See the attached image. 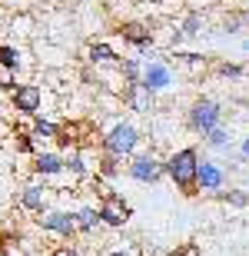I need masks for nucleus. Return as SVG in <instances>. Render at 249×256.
<instances>
[{"label": "nucleus", "instance_id": "nucleus-1", "mask_svg": "<svg viewBox=\"0 0 249 256\" xmlns=\"http://www.w3.org/2000/svg\"><path fill=\"white\" fill-rule=\"evenodd\" d=\"M196 166H200V150L183 146V150H173L163 160V176L183 196H196Z\"/></svg>", "mask_w": 249, "mask_h": 256}, {"label": "nucleus", "instance_id": "nucleus-2", "mask_svg": "<svg viewBox=\"0 0 249 256\" xmlns=\"http://www.w3.org/2000/svg\"><path fill=\"white\" fill-rule=\"evenodd\" d=\"M140 143H143V133L136 130L130 120H120V124H113L100 136V153H110L116 160H130L140 150Z\"/></svg>", "mask_w": 249, "mask_h": 256}, {"label": "nucleus", "instance_id": "nucleus-3", "mask_svg": "<svg viewBox=\"0 0 249 256\" xmlns=\"http://www.w3.org/2000/svg\"><path fill=\"white\" fill-rule=\"evenodd\" d=\"M223 104L216 100V96H196L190 104V110H186V126H190L196 136H206L210 130H216V126H223L226 120H223Z\"/></svg>", "mask_w": 249, "mask_h": 256}, {"label": "nucleus", "instance_id": "nucleus-4", "mask_svg": "<svg viewBox=\"0 0 249 256\" xmlns=\"http://www.w3.org/2000/svg\"><path fill=\"white\" fill-rule=\"evenodd\" d=\"M96 213H100V223H103V226L120 230V226H126V223H130V216H133V206L126 203L123 193L106 190V193H100V206H96Z\"/></svg>", "mask_w": 249, "mask_h": 256}, {"label": "nucleus", "instance_id": "nucleus-5", "mask_svg": "<svg viewBox=\"0 0 249 256\" xmlns=\"http://www.w3.org/2000/svg\"><path fill=\"white\" fill-rule=\"evenodd\" d=\"M37 226L43 230V233H53V236H60L63 243H73V240L80 236L77 233V223H73V213L70 210H43L37 220Z\"/></svg>", "mask_w": 249, "mask_h": 256}, {"label": "nucleus", "instance_id": "nucleus-6", "mask_svg": "<svg viewBox=\"0 0 249 256\" xmlns=\"http://www.w3.org/2000/svg\"><path fill=\"white\" fill-rule=\"evenodd\" d=\"M226 183H230L226 166L216 163V160H210V156H203L200 166H196V193H210V196H216V193L226 190Z\"/></svg>", "mask_w": 249, "mask_h": 256}, {"label": "nucleus", "instance_id": "nucleus-7", "mask_svg": "<svg viewBox=\"0 0 249 256\" xmlns=\"http://www.w3.org/2000/svg\"><path fill=\"white\" fill-rule=\"evenodd\" d=\"M140 84L156 96V94H166V90L176 86V74H173V66L166 60H146L143 74H140Z\"/></svg>", "mask_w": 249, "mask_h": 256}, {"label": "nucleus", "instance_id": "nucleus-8", "mask_svg": "<svg viewBox=\"0 0 249 256\" xmlns=\"http://www.w3.org/2000/svg\"><path fill=\"white\" fill-rule=\"evenodd\" d=\"M126 176L136 183H160L163 180V160L153 156V153H140L136 150L126 163Z\"/></svg>", "mask_w": 249, "mask_h": 256}, {"label": "nucleus", "instance_id": "nucleus-9", "mask_svg": "<svg viewBox=\"0 0 249 256\" xmlns=\"http://www.w3.org/2000/svg\"><path fill=\"white\" fill-rule=\"evenodd\" d=\"M10 106L17 110L20 116H33L40 114V106H43V90L37 84H17V90L10 94Z\"/></svg>", "mask_w": 249, "mask_h": 256}, {"label": "nucleus", "instance_id": "nucleus-10", "mask_svg": "<svg viewBox=\"0 0 249 256\" xmlns=\"http://www.w3.org/2000/svg\"><path fill=\"white\" fill-rule=\"evenodd\" d=\"M50 186L47 183H27V186H20L17 190V206L23 210V213H33V216H40L43 210H47V203H50Z\"/></svg>", "mask_w": 249, "mask_h": 256}, {"label": "nucleus", "instance_id": "nucleus-11", "mask_svg": "<svg viewBox=\"0 0 249 256\" xmlns=\"http://www.w3.org/2000/svg\"><path fill=\"white\" fill-rule=\"evenodd\" d=\"M116 37L123 40V44H130V47L136 50H150L153 47V27L150 24H143V20H123L120 27H116Z\"/></svg>", "mask_w": 249, "mask_h": 256}, {"label": "nucleus", "instance_id": "nucleus-12", "mask_svg": "<svg viewBox=\"0 0 249 256\" xmlns=\"http://www.w3.org/2000/svg\"><path fill=\"white\" fill-rule=\"evenodd\" d=\"M93 133V124L90 120H73V124H60V133H57V146L60 150H83V143L90 140Z\"/></svg>", "mask_w": 249, "mask_h": 256}, {"label": "nucleus", "instance_id": "nucleus-13", "mask_svg": "<svg viewBox=\"0 0 249 256\" xmlns=\"http://www.w3.org/2000/svg\"><path fill=\"white\" fill-rule=\"evenodd\" d=\"M123 104L133 110V114H153L156 96L146 90L143 84H123Z\"/></svg>", "mask_w": 249, "mask_h": 256}, {"label": "nucleus", "instance_id": "nucleus-14", "mask_svg": "<svg viewBox=\"0 0 249 256\" xmlns=\"http://www.w3.org/2000/svg\"><path fill=\"white\" fill-rule=\"evenodd\" d=\"M30 163H33V173H37L40 180L60 176V173H63V153H60V150H40Z\"/></svg>", "mask_w": 249, "mask_h": 256}, {"label": "nucleus", "instance_id": "nucleus-15", "mask_svg": "<svg viewBox=\"0 0 249 256\" xmlns=\"http://www.w3.org/2000/svg\"><path fill=\"white\" fill-rule=\"evenodd\" d=\"M86 60L93 66H116L120 64V54H116L110 44H103V40H93V44L86 47Z\"/></svg>", "mask_w": 249, "mask_h": 256}, {"label": "nucleus", "instance_id": "nucleus-16", "mask_svg": "<svg viewBox=\"0 0 249 256\" xmlns=\"http://www.w3.org/2000/svg\"><path fill=\"white\" fill-rule=\"evenodd\" d=\"M120 173H123V160H116L110 153H100V156H96V166H93L96 180H116Z\"/></svg>", "mask_w": 249, "mask_h": 256}, {"label": "nucleus", "instance_id": "nucleus-17", "mask_svg": "<svg viewBox=\"0 0 249 256\" xmlns=\"http://www.w3.org/2000/svg\"><path fill=\"white\" fill-rule=\"evenodd\" d=\"M73 223H77V233H83V236H90V233H96V230L103 226V223H100V213H96L93 206H80L77 213H73Z\"/></svg>", "mask_w": 249, "mask_h": 256}, {"label": "nucleus", "instance_id": "nucleus-18", "mask_svg": "<svg viewBox=\"0 0 249 256\" xmlns=\"http://www.w3.org/2000/svg\"><path fill=\"white\" fill-rule=\"evenodd\" d=\"M63 170L70 173V176H77V180H86L90 176V166H86V156H83V150H67L63 153Z\"/></svg>", "mask_w": 249, "mask_h": 256}, {"label": "nucleus", "instance_id": "nucleus-19", "mask_svg": "<svg viewBox=\"0 0 249 256\" xmlns=\"http://www.w3.org/2000/svg\"><path fill=\"white\" fill-rule=\"evenodd\" d=\"M223 206H233V210H246L249 206V190L246 186H226L223 193H216Z\"/></svg>", "mask_w": 249, "mask_h": 256}, {"label": "nucleus", "instance_id": "nucleus-20", "mask_svg": "<svg viewBox=\"0 0 249 256\" xmlns=\"http://www.w3.org/2000/svg\"><path fill=\"white\" fill-rule=\"evenodd\" d=\"M57 133H60V124H53V120H47V116H33V124H30V136L33 140H57Z\"/></svg>", "mask_w": 249, "mask_h": 256}, {"label": "nucleus", "instance_id": "nucleus-21", "mask_svg": "<svg viewBox=\"0 0 249 256\" xmlns=\"http://www.w3.org/2000/svg\"><path fill=\"white\" fill-rule=\"evenodd\" d=\"M203 140H206V146H213V150H223V153L233 150V133H230V126H226V124L216 126V130H210Z\"/></svg>", "mask_w": 249, "mask_h": 256}, {"label": "nucleus", "instance_id": "nucleus-22", "mask_svg": "<svg viewBox=\"0 0 249 256\" xmlns=\"http://www.w3.org/2000/svg\"><path fill=\"white\" fill-rule=\"evenodd\" d=\"M10 140H13V150L23 153V156H30V160L40 153V143L30 136V130H13V136H10Z\"/></svg>", "mask_w": 249, "mask_h": 256}, {"label": "nucleus", "instance_id": "nucleus-23", "mask_svg": "<svg viewBox=\"0 0 249 256\" xmlns=\"http://www.w3.org/2000/svg\"><path fill=\"white\" fill-rule=\"evenodd\" d=\"M116 70H120V76H123V84H140V74H143V64L136 57H120V64H116Z\"/></svg>", "mask_w": 249, "mask_h": 256}, {"label": "nucleus", "instance_id": "nucleus-24", "mask_svg": "<svg viewBox=\"0 0 249 256\" xmlns=\"http://www.w3.org/2000/svg\"><path fill=\"white\" fill-rule=\"evenodd\" d=\"M176 34H180V37H200L203 34V14L200 10H190V14L183 17V24H180Z\"/></svg>", "mask_w": 249, "mask_h": 256}, {"label": "nucleus", "instance_id": "nucleus-25", "mask_svg": "<svg viewBox=\"0 0 249 256\" xmlns=\"http://www.w3.org/2000/svg\"><path fill=\"white\" fill-rule=\"evenodd\" d=\"M0 66H3V70H10V74H17V66H20V50L13 47V44H0Z\"/></svg>", "mask_w": 249, "mask_h": 256}, {"label": "nucleus", "instance_id": "nucleus-26", "mask_svg": "<svg viewBox=\"0 0 249 256\" xmlns=\"http://www.w3.org/2000/svg\"><path fill=\"white\" fill-rule=\"evenodd\" d=\"M246 24H249V10H230L226 20H223V30H226V34H236V30H243Z\"/></svg>", "mask_w": 249, "mask_h": 256}, {"label": "nucleus", "instance_id": "nucleus-27", "mask_svg": "<svg viewBox=\"0 0 249 256\" xmlns=\"http://www.w3.org/2000/svg\"><path fill=\"white\" fill-rule=\"evenodd\" d=\"M216 74L220 76H246V66L243 64H230V60H220V64H216Z\"/></svg>", "mask_w": 249, "mask_h": 256}, {"label": "nucleus", "instance_id": "nucleus-28", "mask_svg": "<svg viewBox=\"0 0 249 256\" xmlns=\"http://www.w3.org/2000/svg\"><path fill=\"white\" fill-rule=\"evenodd\" d=\"M13 90H17V74L0 70V94H13Z\"/></svg>", "mask_w": 249, "mask_h": 256}, {"label": "nucleus", "instance_id": "nucleus-29", "mask_svg": "<svg viewBox=\"0 0 249 256\" xmlns=\"http://www.w3.org/2000/svg\"><path fill=\"white\" fill-rule=\"evenodd\" d=\"M50 256H80V246L77 243H60V246L50 250Z\"/></svg>", "mask_w": 249, "mask_h": 256}, {"label": "nucleus", "instance_id": "nucleus-30", "mask_svg": "<svg viewBox=\"0 0 249 256\" xmlns=\"http://www.w3.org/2000/svg\"><path fill=\"white\" fill-rule=\"evenodd\" d=\"M170 256H203V250H200V243H183V246H176Z\"/></svg>", "mask_w": 249, "mask_h": 256}, {"label": "nucleus", "instance_id": "nucleus-31", "mask_svg": "<svg viewBox=\"0 0 249 256\" xmlns=\"http://www.w3.org/2000/svg\"><path fill=\"white\" fill-rule=\"evenodd\" d=\"M240 163H249V136L246 140H240V156H236Z\"/></svg>", "mask_w": 249, "mask_h": 256}, {"label": "nucleus", "instance_id": "nucleus-32", "mask_svg": "<svg viewBox=\"0 0 249 256\" xmlns=\"http://www.w3.org/2000/svg\"><path fill=\"white\" fill-rule=\"evenodd\" d=\"M106 256H133V253H130V250H110Z\"/></svg>", "mask_w": 249, "mask_h": 256}, {"label": "nucleus", "instance_id": "nucleus-33", "mask_svg": "<svg viewBox=\"0 0 249 256\" xmlns=\"http://www.w3.org/2000/svg\"><path fill=\"white\" fill-rule=\"evenodd\" d=\"M243 50H246V54H249V37H246V40H243Z\"/></svg>", "mask_w": 249, "mask_h": 256}, {"label": "nucleus", "instance_id": "nucleus-34", "mask_svg": "<svg viewBox=\"0 0 249 256\" xmlns=\"http://www.w3.org/2000/svg\"><path fill=\"white\" fill-rule=\"evenodd\" d=\"M0 256H3V243H0Z\"/></svg>", "mask_w": 249, "mask_h": 256}, {"label": "nucleus", "instance_id": "nucleus-35", "mask_svg": "<svg viewBox=\"0 0 249 256\" xmlns=\"http://www.w3.org/2000/svg\"><path fill=\"white\" fill-rule=\"evenodd\" d=\"M246 80H249V66H246Z\"/></svg>", "mask_w": 249, "mask_h": 256}, {"label": "nucleus", "instance_id": "nucleus-36", "mask_svg": "<svg viewBox=\"0 0 249 256\" xmlns=\"http://www.w3.org/2000/svg\"><path fill=\"white\" fill-rule=\"evenodd\" d=\"M0 136H3V126H0Z\"/></svg>", "mask_w": 249, "mask_h": 256}, {"label": "nucleus", "instance_id": "nucleus-37", "mask_svg": "<svg viewBox=\"0 0 249 256\" xmlns=\"http://www.w3.org/2000/svg\"><path fill=\"white\" fill-rule=\"evenodd\" d=\"M0 110H3V100H0Z\"/></svg>", "mask_w": 249, "mask_h": 256}]
</instances>
